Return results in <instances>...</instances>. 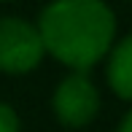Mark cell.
Masks as SVG:
<instances>
[{
  "instance_id": "7a4b0ae2",
  "label": "cell",
  "mask_w": 132,
  "mask_h": 132,
  "mask_svg": "<svg viewBox=\"0 0 132 132\" xmlns=\"http://www.w3.org/2000/svg\"><path fill=\"white\" fill-rule=\"evenodd\" d=\"M43 40L35 24L19 16H0V70L11 76L30 73L43 59Z\"/></svg>"
},
{
  "instance_id": "5b68a950",
  "label": "cell",
  "mask_w": 132,
  "mask_h": 132,
  "mask_svg": "<svg viewBox=\"0 0 132 132\" xmlns=\"http://www.w3.org/2000/svg\"><path fill=\"white\" fill-rule=\"evenodd\" d=\"M0 132H19V116L8 103H0Z\"/></svg>"
},
{
  "instance_id": "277c9868",
  "label": "cell",
  "mask_w": 132,
  "mask_h": 132,
  "mask_svg": "<svg viewBox=\"0 0 132 132\" xmlns=\"http://www.w3.org/2000/svg\"><path fill=\"white\" fill-rule=\"evenodd\" d=\"M105 76H108V86L121 100H132V35L111 46Z\"/></svg>"
},
{
  "instance_id": "3957f363",
  "label": "cell",
  "mask_w": 132,
  "mask_h": 132,
  "mask_svg": "<svg viewBox=\"0 0 132 132\" xmlns=\"http://www.w3.org/2000/svg\"><path fill=\"white\" fill-rule=\"evenodd\" d=\"M51 108L59 124L70 129H81L94 121V116L100 113V92L86 76V70H73L59 81L51 97Z\"/></svg>"
},
{
  "instance_id": "8992f818",
  "label": "cell",
  "mask_w": 132,
  "mask_h": 132,
  "mask_svg": "<svg viewBox=\"0 0 132 132\" xmlns=\"http://www.w3.org/2000/svg\"><path fill=\"white\" fill-rule=\"evenodd\" d=\"M116 132H132V111L121 119V124H119V129H116Z\"/></svg>"
},
{
  "instance_id": "6da1fadb",
  "label": "cell",
  "mask_w": 132,
  "mask_h": 132,
  "mask_svg": "<svg viewBox=\"0 0 132 132\" xmlns=\"http://www.w3.org/2000/svg\"><path fill=\"white\" fill-rule=\"evenodd\" d=\"M35 27L43 49L70 70L94 68L116 38V16L103 0H54Z\"/></svg>"
}]
</instances>
